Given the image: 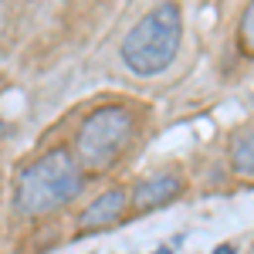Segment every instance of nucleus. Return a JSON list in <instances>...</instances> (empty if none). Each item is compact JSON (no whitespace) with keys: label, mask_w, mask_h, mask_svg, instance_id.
<instances>
[{"label":"nucleus","mask_w":254,"mask_h":254,"mask_svg":"<svg viewBox=\"0 0 254 254\" xmlns=\"http://www.w3.org/2000/svg\"><path fill=\"white\" fill-rule=\"evenodd\" d=\"M85 190V166L68 149H48L27 163L14 180V210L20 217H44Z\"/></svg>","instance_id":"nucleus-1"},{"label":"nucleus","mask_w":254,"mask_h":254,"mask_svg":"<svg viewBox=\"0 0 254 254\" xmlns=\"http://www.w3.org/2000/svg\"><path fill=\"white\" fill-rule=\"evenodd\" d=\"M180 34H183V10L176 0H163L149 14H142L132 24V31L122 38L119 51L122 64L139 78H153L166 71L180 51Z\"/></svg>","instance_id":"nucleus-2"},{"label":"nucleus","mask_w":254,"mask_h":254,"mask_svg":"<svg viewBox=\"0 0 254 254\" xmlns=\"http://www.w3.org/2000/svg\"><path fill=\"white\" fill-rule=\"evenodd\" d=\"M136 136V119L126 105H98L75 132V156L85 173H102L116 163Z\"/></svg>","instance_id":"nucleus-3"},{"label":"nucleus","mask_w":254,"mask_h":254,"mask_svg":"<svg viewBox=\"0 0 254 254\" xmlns=\"http://www.w3.org/2000/svg\"><path fill=\"white\" fill-rule=\"evenodd\" d=\"M132 203V196L126 187H112V190H105V193L92 200L85 210L78 214V231H102V227H109V224H116L119 217L126 214V207Z\"/></svg>","instance_id":"nucleus-4"},{"label":"nucleus","mask_w":254,"mask_h":254,"mask_svg":"<svg viewBox=\"0 0 254 254\" xmlns=\"http://www.w3.org/2000/svg\"><path fill=\"white\" fill-rule=\"evenodd\" d=\"M183 193V180L180 173H156L149 180H142L136 190H132V210H156V207H166L173 203L176 196Z\"/></svg>","instance_id":"nucleus-5"},{"label":"nucleus","mask_w":254,"mask_h":254,"mask_svg":"<svg viewBox=\"0 0 254 254\" xmlns=\"http://www.w3.org/2000/svg\"><path fill=\"white\" fill-rule=\"evenodd\" d=\"M231 166L241 176H254V129H244L231 139Z\"/></svg>","instance_id":"nucleus-6"},{"label":"nucleus","mask_w":254,"mask_h":254,"mask_svg":"<svg viewBox=\"0 0 254 254\" xmlns=\"http://www.w3.org/2000/svg\"><path fill=\"white\" fill-rule=\"evenodd\" d=\"M237 44H241L244 55L254 58V0L244 7V14H241V24H237Z\"/></svg>","instance_id":"nucleus-7"},{"label":"nucleus","mask_w":254,"mask_h":254,"mask_svg":"<svg viewBox=\"0 0 254 254\" xmlns=\"http://www.w3.org/2000/svg\"><path fill=\"white\" fill-rule=\"evenodd\" d=\"M214 254H234V248H227V244H224V248H217Z\"/></svg>","instance_id":"nucleus-8"}]
</instances>
